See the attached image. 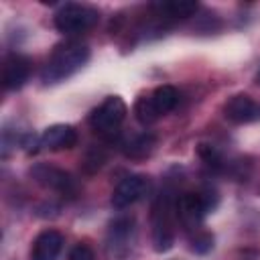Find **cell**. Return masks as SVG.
<instances>
[{
  "label": "cell",
  "instance_id": "cell-1",
  "mask_svg": "<svg viewBox=\"0 0 260 260\" xmlns=\"http://www.w3.org/2000/svg\"><path fill=\"white\" fill-rule=\"evenodd\" d=\"M89 59V49L87 45L81 43H67L61 45L53 51V55L49 57L47 65L43 67L41 79L47 85L53 83H61L63 79L71 77L75 71H79Z\"/></svg>",
  "mask_w": 260,
  "mask_h": 260
},
{
  "label": "cell",
  "instance_id": "cell-2",
  "mask_svg": "<svg viewBox=\"0 0 260 260\" xmlns=\"http://www.w3.org/2000/svg\"><path fill=\"white\" fill-rule=\"evenodd\" d=\"M177 199L171 191H162L152 205V244L156 252H167L175 242Z\"/></svg>",
  "mask_w": 260,
  "mask_h": 260
},
{
  "label": "cell",
  "instance_id": "cell-3",
  "mask_svg": "<svg viewBox=\"0 0 260 260\" xmlns=\"http://www.w3.org/2000/svg\"><path fill=\"white\" fill-rule=\"evenodd\" d=\"M100 12L87 4H63L55 12V26L59 32L75 35L89 30L93 24H98Z\"/></svg>",
  "mask_w": 260,
  "mask_h": 260
},
{
  "label": "cell",
  "instance_id": "cell-4",
  "mask_svg": "<svg viewBox=\"0 0 260 260\" xmlns=\"http://www.w3.org/2000/svg\"><path fill=\"white\" fill-rule=\"evenodd\" d=\"M126 114H128V108H126L124 100L120 95H110L91 112L89 126L104 136H112L124 122Z\"/></svg>",
  "mask_w": 260,
  "mask_h": 260
},
{
  "label": "cell",
  "instance_id": "cell-5",
  "mask_svg": "<svg viewBox=\"0 0 260 260\" xmlns=\"http://www.w3.org/2000/svg\"><path fill=\"white\" fill-rule=\"evenodd\" d=\"M209 191L205 193H193L187 191L181 197H177V219L187 228V230H197L205 217L207 211H211V207L215 203H211L209 199Z\"/></svg>",
  "mask_w": 260,
  "mask_h": 260
},
{
  "label": "cell",
  "instance_id": "cell-6",
  "mask_svg": "<svg viewBox=\"0 0 260 260\" xmlns=\"http://www.w3.org/2000/svg\"><path fill=\"white\" fill-rule=\"evenodd\" d=\"M148 191V179L142 175H128L124 177L114 193H112V207L114 209H126L132 203H136L138 199H142Z\"/></svg>",
  "mask_w": 260,
  "mask_h": 260
},
{
  "label": "cell",
  "instance_id": "cell-7",
  "mask_svg": "<svg viewBox=\"0 0 260 260\" xmlns=\"http://www.w3.org/2000/svg\"><path fill=\"white\" fill-rule=\"evenodd\" d=\"M30 175L39 185L61 191V193H71L75 189L73 177L69 173L57 169V167H51V165H35L30 169Z\"/></svg>",
  "mask_w": 260,
  "mask_h": 260
},
{
  "label": "cell",
  "instance_id": "cell-8",
  "mask_svg": "<svg viewBox=\"0 0 260 260\" xmlns=\"http://www.w3.org/2000/svg\"><path fill=\"white\" fill-rule=\"evenodd\" d=\"M223 112H225V118L236 124H248V122L260 120V104H256L246 93H238L230 98L228 104L223 106Z\"/></svg>",
  "mask_w": 260,
  "mask_h": 260
},
{
  "label": "cell",
  "instance_id": "cell-9",
  "mask_svg": "<svg viewBox=\"0 0 260 260\" xmlns=\"http://www.w3.org/2000/svg\"><path fill=\"white\" fill-rule=\"evenodd\" d=\"M30 75V61L24 55L12 53L4 59L2 67V83L6 89H20Z\"/></svg>",
  "mask_w": 260,
  "mask_h": 260
},
{
  "label": "cell",
  "instance_id": "cell-10",
  "mask_svg": "<svg viewBox=\"0 0 260 260\" xmlns=\"http://www.w3.org/2000/svg\"><path fill=\"white\" fill-rule=\"evenodd\" d=\"M132 234H134V219L132 217H120V219L112 221L110 232H108V248H110V252L114 256H118V258L126 256V252L130 250Z\"/></svg>",
  "mask_w": 260,
  "mask_h": 260
},
{
  "label": "cell",
  "instance_id": "cell-11",
  "mask_svg": "<svg viewBox=\"0 0 260 260\" xmlns=\"http://www.w3.org/2000/svg\"><path fill=\"white\" fill-rule=\"evenodd\" d=\"M39 142L47 150H67L77 144V132L69 124H55L43 132Z\"/></svg>",
  "mask_w": 260,
  "mask_h": 260
},
{
  "label": "cell",
  "instance_id": "cell-12",
  "mask_svg": "<svg viewBox=\"0 0 260 260\" xmlns=\"http://www.w3.org/2000/svg\"><path fill=\"white\" fill-rule=\"evenodd\" d=\"M63 248V236L57 230H45L35 238L30 260H57Z\"/></svg>",
  "mask_w": 260,
  "mask_h": 260
},
{
  "label": "cell",
  "instance_id": "cell-13",
  "mask_svg": "<svg viewBox=\"0 0 260 260\" xmlns=\"http://www.w3.org/2000/svg\"><path fill=\"white\" fill-rule=\"evenodd\" d=\"M154 142H156V138L152 134L144 132V134H136V136L128 138L126 142H122V150L130 158H142V156L150 154V150L154 148Z\"/></svg>",
  "mask_w": 260,
  "mask_h": 260
},
{
  "label": "cell",
  "instance_id": "cell-14",
  "mask_svg": "<svg viewBox=\"0 0 260 260\" xmlns=\"http://www.w3.org/2000/svg\"><path fill=\"white\" fill-rule=\"evenodd\" d=\"M154 8L158 10V14H165L169 18H187L197 12L199 4L191 0H169V2L154 4Z\"/></svg>",
  "mask_w": 260,
  "mask_h": 260
},
{
  "label": "cell",
  "instance_id": "cell-15",
  "mask_svg": "<svg viewBox=\"0 0 260 260\" xmlns=\"http://www.w3.org/2000/svg\"><path fill=\"white\" fill-rule=\"evenodd\" d=\"M150 98H152V102H154V106H156V110H158L160 116L167 114V112H171L177 106V102H179V93H177V89L173 85H158L152 91Z\"/></svg>",
  "mask_w": 260,
  "mask_h": 260
},
{
  "label": "cell",
  "instance_id": "cell-16",
  "mask_svg": "<svg viewBox=\"0 0 260 260\" xmlns=\"http://www.w3.org/2000/svg\"><path fill=\"white\" fill-rule=\"evenodd\" d=\"M134 114H136L138 122L144 124V126H148V124H152V122H156L160 118L152 98H138L136 104H134Z\"/></svg>",
  "mask_w": 260,
  "mask_h": 260
},
{
  "label": "cell",
  "instance_id": "cell-17",
  "mask_svg": "<svg viewBox=\"0 0 260 260\" xmlns=\"http://www.w3.org/2000/svg\"><path fill=\"white\" fill-rule=\"evenodd\" d=\"M191 248L195 250V252H199V254H203V252H207V250H211V246H213V236L211 234H207V232H199L193 240H191Z\"/></svg>",
  "mask_w": 260,
  "mask_h": 260
},
{
  "label": "cell",
  "instance_id": "cell-18",
  "mask_svg": "<svg viewBox=\"0 0 260 260\" xmlns=\"http://www.w3.org/2000/svg\"><path fill=\"white\" fill-rule=\"evenodd\" d=\"M199 154H201V158H203L207 165H213V167H219V165H221V158H219L217 150H215L213 146H209V144H201V146H199Z\"/></svg>",
  "mask_w": 260,
  "mask_h": 260
},
{
  "label": "cell",
  "instance_id": "cell-19",
  "mask_svg": "<svg viewBox=\"0 0 260 260\" xmlns=\"http://www.w3.org/2000/svg\"><path fill=\"white\" fill-rule=\"evenodd\" d=\"M69 260H93V252H91L89 246H85V244H77V246L71 250Z\"/></svg>",
  "mask_w": 260,
  "mask_h": 260
},
{
  "label": "cell",
  "instance_id": "cell-20",
  "mask_svg": "<svg viewBox=\"0 0 260 260\" xmlns=\"http://www.w3.org/2000/svg\"><path fill=\"white\" fill-rule=\"evenodd\" d=\"M258 83H260V73H258Z\"/></svg>",
  "mask_w": 260,
  "mask_h": 260
}]
</instances>
